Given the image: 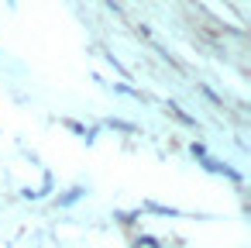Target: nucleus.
<instances>
[{
    "label": "nucleus",
    "instance_id": "1",
    "mask_svg": "<svg viewBox=\"0 0 251 248\" xmlns=\"http://www.w3.org/2000/svg\"><path fill=\"white\" fill-rule=\"evenodd\" d=\"M110 128H121V131H134V124H124V121H110Z\"/></svg>",
    "mask_w": 251,
    "mask_h": 248
}]
</instances>
